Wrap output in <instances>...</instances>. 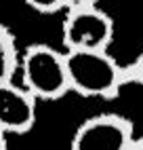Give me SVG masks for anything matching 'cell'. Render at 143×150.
Segmentation results:
<instances>
[{
  "label": "cell",
  "mask_w": 143,
  "mask_h": 150,
  "mask_svg": "<svg viewBox=\"0 0 143 150\" xmlns=\"http://www.w3.org/2000/svg\"><path fill=\"white\" fill-rule=\"evenodd\" d=\"M61 40L65 51H107L114 40V19L99 6L65 8Z\"/></svg>",
  "instance_id": "3"
},
{
  "label": "cell",
  "mask_w": 143,
  "mask_h": 150,
  "mask_svg": "<svg viewBox=\"0 0 143 150\" xmlns=\"http://www.w3.org/2000/svg\"><path fill=\"white\" fill-rule=\"evenodd\" d=\"M126 81H128V85L143 87V49L130 64H126Z\"/></svg>",
  "instance_id": "8"
},
{
  "label": "cell",
  "mask_w": 143,
  "mask_h": 150,
  "mask_svg": "<svg viewBox=\"0 0 143 150\" xmlns=\"http://www.w3.org/2000/svg\"><path fill=\"white\" fill-rule=\"evenodd\" d=\"M132 150H143V135H137V139H135V146H132Z\"/></svg>",
  "instance_id": "11"
},
{
  "label": "cell",
  "mask_w": 143,
  "mask_h": 150,
  "mask_svg": "<svg viewBox=\"0 0 143 150\" xmlns=\"http://www.w3.org/2000/svg\"><path fill=\"white\" fill-rule=\"evenodd\" d=\"M69 93L88 99H114L128 85L126 66L107 51H65Z\"/></svg>",
  "instance_id": "1"
},
{
  "label": "cell",
  "mask_w": 143,
  "mask_h": 150,
  "mask_svg": "<svg viewBox=\"0 0 143 150\" xmlns=\"http://www.w3.org/2000/svg\"><path fill=\"white\" fill-rule=\"evenodd\" d=\"M101 0H63V11L65 8H78V6H99Z\"/></svg>",
  "instance_id": "9"
},
{
  "label": "cell",
  "mask_w": 143,
  "mask_h": 150,
  "mask_svg": "<svg viewBox=\"0 0 143 150\" xmlns=\"http://www.w3.org/2000/svg\"><path fill=\"white\" fill-rule=\"evenodd\" d=\"M38 118V99L21 83L0 85V129L6 135H25Z\"/></svg>",
  "instance_id": "5"
},
{
  "label": "cell",
  "mask_w": 143,
  "mask_h": 150,
  "mask_svg": "<svg viewBox=\"0 0 143 150\" xmlns=\"http://www.w3.org/2000/svg\"><path fill=\"white\" fill-rule=\"evenodd\" d=\"M19 47L15 34L4 23H0V85L13 81L19 66Z\"/></svg>",
  "instance_id": "6"
},
{
  "label": "cell",
  "mask_w": 143,
  "mask_h": 150,
  "mask_svg": "<svg viewBox=\"0 0 143 150\" xmlns=\"http://www.w3.org/2000/svg\"><path fill=\"white\" fill-rule=\"evenodd\" d=\"M0 150H8V135L0 129Z\"/></svg>",
  "instance_id": "10"
},
{
  "label": "cell",
  "mask_w": 143,
  "mask_h": 150,
  "mask_svg": "<svg viewBox=\"0 0 143 150\" xmlns=\"http://www.w3.org/2000/svg\"><path fill=\"white\" fill-rule=\"evenodd\" d=\"M21 85L38 102H57L69 93L65 51L50 45H29L19 53Z\"/></svg>",
  "instance_id": "2"
},
{
  "label": "cell",
  "mask_w": 143,
  "mask_h": 150,
  "mask_svg": "<svg viewBox=\"0 0 143 150\" xmlns=\"http://www.w3.org/2000/svg\"><path fill=\"white\" fill-rule=\"evenodd\" d=\"M135 125L122 114L103 112L82 121L69 139V150H132Z\"/></svg>",
  "instance_id": "4"
},
{
  "label": "cell",
  "mask_w": 143,
  "mask_h": 150,
  "mask_svg": "<svg viewBox=\"0 0 143 150\" xmlns=\"http://www.w3.org/2000/svg\"><path fill=\"white\" fill-rule=\"evenodd\" d=\"M27 8L40 13V15H53L63 11V0H23Z\"/></svg>",
  "instance_id": "7"
}]
</instances>
